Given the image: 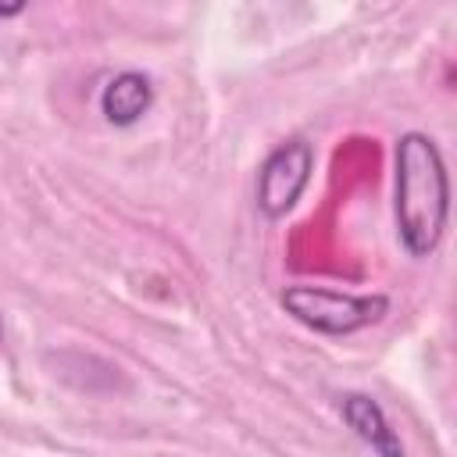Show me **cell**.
I'll list each match as a JSON object with an SVG mask.
<instances>
[{
	"instance_id": "6da1fadb",
	"label": "cell",
	"mask_w": 457,
	"mask_h": 457,
	"mask_svg": "<svg viewBox=\"0 0 457 457\" xmlns=\"http://www.w3.org/2000/svg\"><path fill=\"white\" fill-rule=\"evenodd\" d=\"M393 221L407 257L425 261L439 250L450 221V171L443 150L425 132H403L393 146Z\"/></svg>"
},
{
	"instance_id": "7a4b0ae2",
	"label": "cell",
	"mask_w": 457,
	"mask_h": 457,
	"mask_svg": "<svg viewBox=\"0 0 457 457\" xmlns=\"http://www.w3.org/2000/svg\"><path fill=\"white\" fill-rule=\"evenodd\" d=\"M282 311L318 332V336H353L368 325H378L389 314V296L386 293H339L325 286H286L278 293Z\"/></svg>"
},
{
	"instance_id": "3957f363",
	"label": "cell",
	"mask_w": 457,
	"mask_h": 457,
	"mask_svg": "<svg viewBox=\"0 0 457 457\" xmlns=\"http://www.w3.org/2000/svg\"><path fill=\"white\" fill-rule=\"evenodd\" d=\"M311 179H314V146L307 139L278 143L257 168V189H253L257 211L268 221L286 218L307 193Z\"/></svg>"
},
{
	"instance_id": "277c9868",
	"label": "cell",
	"mask_w": 457,
	"mask_h": 457,
	"mask_svg": "<svg viewBox=\"0 0 457 457\" xmlns=\"http://www.w3.org/2000/svg\"><path fill=\"white\" fill-rule=\"evenodd\" d=\"M339 418L375 457H403V439L389 425V418L375 396L357 393V389L343 393L339 396Z\"/></svg>"
},
{
	"instance_id": "5b68a950",
	"label": "cell",
	"mask_w": 457,
	"mask_h": 457,
	"mask_svg": "<svg viewBox=\"0 0 457 457\" xmlns=\"http://www.w3.org/2000/svg\"><path fill=\"white\" fill-rule=\"evenodd\" d=\"M96 107H100L104 121H111V125H118V129L136 125V121L154 107V82H150V75L132 71V68L111 75V79L100 86Z\"/></svg>"
}]
</instances>
